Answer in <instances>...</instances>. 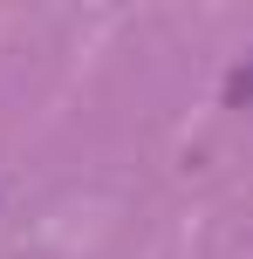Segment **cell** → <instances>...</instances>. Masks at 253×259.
Wrapping results in <instances>:
<instances>
[]
</instances>
